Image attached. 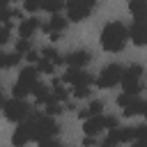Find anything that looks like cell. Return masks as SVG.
I'll return each instance as SVG.
<instances>
[{
	"label": "cell",
	"instance_id": "cell-1",
	"mask_svg": "<svg viewBox=\"0 0 147 147\" xmlns=\"http://www.w3.org/2000/svg\"><path fill=\"white\" fill-rule=\"evenodd\" d=\"M126 39H129V30L124 23L119 21H113L103 28L101 32V48L108 51V53H119L124 46H126Z\"/></svg>",
	"mask_w": 147,
	"mask_h": 147
},
{
	"label": "cell",
	"instance_id": "cell-2",
	"mask_svg": "<svg viewBox=\"0 0 147 147\" xmlns=\"http://www.w3.org/2000/svg\"><path fill=\"white\" fill-rule=\"evenodd\" d=\"M30 126H32V140L37 142H44V140H51L60 133V126L53 117L44 115V117H30Z\"/></svg>",
	"mask_w": 147,
	"mask_h": 147
},
{
	"label": "cell",
	"instance_id": "cell-3",
	"mask_svg": "<svg viewBox=\"0 0 147 147\" xmlns=\"http://www.w3.org/2000/svg\"><path fill=\"white\" fill-rule=\"evenodd\" d=\"M37 76H39V71H37L34 67H25V69L18 74V80L14 83L11 94H14L16 99H25L28 94H32V87L37 85Z\"/></svg>",
	"mask_w": 147,
	"mask_h": 147
},
{
	"label": "cell",
	"instance_id": "cell-4",
	"mask_svg": "<svg viewBox=\"0 0 147 147\" xmlns=\"http://www.w3.org/2000/svg\"><path fill=\"white\" fill-rule=\"evenodd\" d=\"M2 113H5V117H7L9 122L21 124V122H25V119L30 117V106L25 103V99H16V96H11L9 101H5Z\"/></svg>",
	"mask_w": 147,
	"mask_h": 147
},
{
	"label": "cell",
	"instance_id": "cell-5",
	"mask_svg": "<svg viewBox=\"0 0 147 147\" xmlns=\"http://www.w3.org/2000/svg\"><path fill=\"white\" fill-rule=\"evenodd\" d=\"M64 7H67V21L78 23V21H85L94 11L96 0H67Z\"/></svg>",
	"mask_w": 147,
	"mask_h": 147
},
{
	"label": "cell",
	"instance_id": "cell-6",
	"mask_svg": "<svg viewBox=\"0 0 147 147\" xmlns=\"http://www.w3.org/2000/svg\"><path fill=\"white\" fill-rule=\"evenodd\" d=\"M140 76H142V67L140 64H131L129 69H124V74H122V87H124V92L138 96V92H142Z\"/></svg>",
	"mask_w": 147,
	"mask_h": 147
},
{
	"label": "cell",
	"instance_id": "cell-7",
	"mask_svg": "<svg viewBox=\"0 0 147 147\" xmlns=\"http://www.w3.org/2000/svg\"><path fill=\"white\" fill-rule=\"evenodd\" d=\"M122 74H124V69H122L119 64H108V67H103L101 74H99V78H96V87H101V90L115 87L117 83H122Z\"/></svg>",
	"mask_w": 147,
	"mask_h": 147
},
{
	"label": "cell",
	"instance_id": "cell-8",
	"mask_svg": "<svg viewBox=\"0 0 147 147\" xmlns=\"http://www.w3.org/2000/svg\"><path fill=\"white\" fill-rule=\"evenodd\" d=\"M117 103L124 108L122 113H124L126 117L140 115V113H142V108H145V101H142L140 96H136V94H129V92H122V94L117 96Z\"/></svg>",
	"mask_w": 147,
	"mask_h": 147
},
{
	"label": "cell",
	"instance_id": "cell-9",
	"mask_svg": "<svg viewBox=\"0 0 147 147\" xmlns=\"http://www.w3.org/2000/svg\"><path fill=\"white\" fill-rule=\"evenodd\" d=\"M62 80L69 83V85H74V87H80V85H90V83H92V74H87L85 69H74V67H69V69L62 74Z\"/></svg>",
	"mask_w": 147,
	"mask_h": 147
},
{
	"label": "cell",
	"instance_id": "cell-10",
	"mask_svg": "<svg viewBox=\"0 0 147 147\" xmlns=\"http://www.w3.org/2000/svg\"><path fill=\"white\" fill-rule=\"evenodd\" d=\"M30 140H32V126H30V119H25V122H21L18 129L14 131L11 145H14V147H25Z\"/></svg>",
	"mask_w": 147,
	"mask_h": 147
},
{
	"label": "cell",
	"instance_id": "cell-11",
	"mask_svg": "<svg viewBox=\"0 0 147 147\" xmlns=\"http://www.w3.org/2000/svg\"><path fill=\"white\" fill-rule=\"evenodd\" d=\"M129 39L136 46H147V21H136L129 28Z\"/></svg>",
	"mask_w": 147,
	"mask_h": 147
},
{
	"label": "cell",
	"instance_id": "cell-12",
	"mask_svg": "<svg viewBox=\"0 0 147 147\" xmlns=\"http://www.w3.org/2000/svg\"><path fill=\"white\" fill-rule=\"evenodd\" d=\"M92 60V53L90 51H71L69 55H64V64H69V67H74V69H83L87 62Z\"/></svg>",
	"mask_w": 147,
	"mask_h": 147
},
{
	"label": "cell",
	"instance_id": "cell-13",
	"mask_svg": "<svg viewBox=\"0 0 147 147\" xmlns=\"http://www.w3.org/2000/svg\"><path fill=\"white\" fill-rule=\"evenodd\" d=\"M101 129H106V115H94V117L83 122V131L87 136H96Z\"/></svg>",
	"mask_w": 147,
	"mask_h": 147
},
{
	"label": "cell",
	"instance_id": "cell-14",
	"mask_svg": "<svg viewBox=\"0 0 147 147\" xmlns=\"http://www.w3.org/2000/svg\"><path fill=\"white\" fill-rule=\"evenodd\" d=\"M37 28H41V23H39L37 16H34V18H23V21L18 23V34H21V39H30Z\"/></svg>",
	"mask_w": 147,
	"mask_h": 147
},
{
	"label": "cell",
	"instance_id": "cell-15",
	"mask_svg": "<svg viewBox=\"0 0 147 147\" xmlns=\"http://www.w3.org/2000/svg\"><path fill=\"white\" fill-rule=\"evenodd\" d=\"M129 11L136 21H147V0H129Z\"/></svg>",
	"mask_w": 147,
	"mask_h": 147
},
{
	"label": "cell",
	"instance_id": "cell-16",
	"mask_svg": "<svg viewBox=\"0 0 147 147\" xmlns=\"http://www.w3.org/2000/svg\"><path fill=\"white\" fill-rule=\"evenodd\" d=\"M64 28H67V18H64V16H60V14H53V18H51L46 25H41V30H44V32H48V34H53V32H57V34H60Z\"/></svg>",
	"mask_w": 147,
	"mask_h": 147
},
{
	"label": "cell",
	"instance_id": "cell-17",
	"mask_svg": "<svg viewBox=\"0 0 147 147\" xmlns=\"http://www.w3.org/2000/svg\"><path fill=\"white\" fill-rule=\"evenodd\" d=\"M41 60H48V62H53L55 67H60V64H64V57L53 48V46H46V48H41Z\"/></svg>",
	"mask_w": 147,
	"mask_h": 147
},
{
	"label": "cell",
	"instance_id": "cell-18",
	"mask_svg": "<svg viewBox=\"0 0 147 147\" xmlns=\"http://www.w3.org/2000/svg\"><path fill=\"white\" fill-rule=\"evenodd\" d=\"M32 94H34L37 103H48V101L53 99V94L48 92V87H46V85H41V83H37V85L32 87Z\"/></svg>",
	"mask_w": 147,
	"mask_h": 147
},
{
	"label": "cell",
	"instance_id": "cell-19",
	"mask_svg": "<svg viewBox=\"0 0 147 147\" xmlns=\"http://www.w3.org/2000/svg\"><path fill=\"white\" fill-rule=\"evenodd\" d=\"M48 117H57V115H62L64 110H62V106H60V101H55V99H51L48 103H46V110H44Z\"/></svg>",
	"mask_w": 147,
	"mask_h": 147
},
{
	"label": "cell",
	"instance_id": "cell-20",
	"mask_svg": "<svg viewBox=\"0 0 147 147\" xmlns=\"http://www.w3.org/2000/svg\"><path fill=\"white\" fill-rule=\"evenodd\" d=\"M51 94H53V99H55V101H64L69 92H67V87H64V85H60L57 80H53V92H51Z\"/></svg>",
	"mask_w": 147,
	"mask_h": 147
},
{
	"label": "cell",
	"instance_id": "cell-21",
	"mask_svg": "<svg viewBox=\"0 0 147 147\" xmlns=\"http://www.w3.org/2000/svg\"><path fill=\"white\" fill-rule=\"evenodd\" d=\"M64 5H67L64 0H44V9H46L48 14H57Z\"/></svg>",
	"mask_w": 147,
	"mask_h": 147
},
{
	"label": "cell",
	"instance_id": "cell-22",
	"mask_svg": "<svg viewBox=\"0 0 147 147\" xmlns=\"http://www.w3.org/2000/svg\"><path fill=\"white\" fill-rule=\"evenodd\" d=\"M23 9L30 14H37L39 9H44V0H23Z\"/></svg>",
	"mask_w": 147,
	"mask_h": 147
},
{
	"label": "cell",
	"instance_id": "cell-23",
	"mask_svg": "<svg viewBox=\"0 0 147 147\" xmlns=\"http://www.w3.org/2000/svg\"><path fill=\"white\" fill-rule=\"evenodd\" d=\"M37 71H39V74H53V71H55V64L48 62V60H39V62H37Z\"/></svg>",
	"mask_w": 147,
	"mask_h": 147
},
{
	"label": "cell",
	"instance_id": "cell-24",
	"mask_svg": "<svg viewBox=\"0 0 147 147\" xmlns=\"http://www.w3.org/2000/svg\"><path fill=\"white\" fill-rule=\"evenodd\" d=\"M30 51H32V44H30V39H18V41H16V53L25 55V53H30Z\"/></svg>",
	"mask_w": 147,
	"mask_h": 147
},
{
	"label": "cell",
	"instance_id": "cell-25",
	"mask_svg": "<svg viewBox=\"0 0 147 147\" xmlns=\"http://www.w3.org/2000/svg\"><path fill=\"white\" fill-rule=\"evenodd\" d=\"M71 92H74V99H85V96H90V94H92L90 85H80V87H74Z\"/></svg>",
	"mask_w": 147,
	"mask_h": 147
},
{
	"label": "cell",
	"instance_id": "cell-26",
	"mask_svg": "<svg viewBox=\"0 0 147 147\" xmlns=\"http://www.w3.org/2000/svg\"><path fill=\"white\" fill-rule=\"evenodd\" d=\"M87 110H90V117L101 115V110H103V101H92V103L87 106Z\"/></svg>",
	"mask_w": 147,
	"mask_h": 147
},
{
	"label": "cell",
	"instance_id": "cell-27",
	"mask_svg": "<svg viewBox=\"0 0 147 147\" xmlns=\"http://www.w3.org/2000/svg\"><path fill=\"white\" fill-rule=\"evenodd\" d=\"M21 57H23V55L16 53V51H14V53H7V69H9V67H16V64L21 62Z\"/></svg>",
	"mask_w": 147,
	"mask_h": 147
},
{
	"label": "cell",
	"instance_id": "cell-28",
	"mask_svg": "<svg viewBox=\"0 0 147 147\" xmlns=\"http://www.w3.org/2000/svg\"><path fill=\"white\" fill-rule=\"evenodd\" d=\"M136 140L147 142V126H136Z\"/></svg>",
	"mask_w": 147,
	"mask_h": 147
},
{
	"label": "cell",
	"instance_id": "cell-29",
	"mask_svg": "<svg viewBox=\"0 0 147 147\" xmlns=\"http://www.w3.org/2000/svg\"><path fill=\"white\" fill-rule=\"evenodd\" d=\"M11 18V9H7V5H0V23Z\"/></svg>",
	"mask_w": 147,
	"mask_h": 147
},
{
	"label": "cell",
	"instance_id": "cell-30",
	"mask_svg": "<svg viewBox=\"0 0 147 147\" xmlns=\"http://www.w3.org/2000/svg\"><path fill=\"white\" fill-rule=\"evenodd\" d=\"M23 57H25V60H28V62H39V60H41V55H37V51H34V48H32V51H30V53H25V55H23Z\"/></svg>",
	"mask_w": 147,
	"mask_h": 147
},
{
	"label": "cell",
	"instance_id": "cell-31",
	"mask_svg": "<svg viewBox=\"0 0 147 147\" xmlns=\"http://www.w3.org/2000/svg\"><path fill=\"white\" fill-rule=\"evenodd\" d=\"M106 129H117V117L108 115V117H106Z\"/></svg>",
	"mask_w": 147,
	"mask_h": 147
},
{
	"label": "cell",
	"instance_id": "cell-32",
	"mask_svg": "<svg viewBox=\"0 0 147 147\" xmlns=\"http://www.w3.org/2000/svg\"><path fill=\"white\" fill-rule=\"evenodd\" d=\"M7 39H9V30L2 25V28H0V46H2V44H7Z\"/></svg>",
	"mask_w": 147,
	"mask_h": 147
},
{
	"label": "cell",
	"instance_id": "cell-33",
	"mask_svg": "<svg viewBox=\"0 0 147 147\" xmlns=\"http://www.w3.org/2000/svg\"><path fill=\"white\" fill-rule=\"evenodd\" d=\"M94 145H96V138H94V136H85L83 147H94Z\"/></svg>",
	"mask_w": 147,
	"mask_h": 147
},
{
	"label": "cell",
	"instance_id": "cell-34",
	"mask_svg": "<svg viewBox=\"0 0 147 147\" xmlns=\"http://www.w3.org/2000/svg\"><path fill=\"white\" fill-rule=\"evenodd\" d=\"M39 147H62V145H60L57 140H53V138H51V140H44V142H39Z\"/></svg>",
	"mask_w": 147,
	"mask_h": 147
},
{
	"label": "cell",
	"instance_id": "cell-35",
	"mask_svg": "<svg viewBox=\"0 0 147 147\" xmlns=\"http://www.w3.org/2000/svg\"><path fill=\"white\" fill-rule=\"evenodd\" d=\"M0 69H7V53L0 51Z\"/></svg>",
	"mask_w": 147,
	"mask_h": 147
},
{
	"label": "cell",
	"instance_id": "cell-36",
	"mask_svg": "<svg viewBox=\"0 0 147 147\" xmlns=\"http://www.w3.org/2000/svg\"><path fill=\"white\" fill-rule=\"evenodd\" d=\"M131 147H147V142H142V140H133Z\"/></svg>",
	"mask_w": 147,
	"mask_h": 147
},
{
	"label": "cell",
	"instance_id": "cell-37",
	"mask_svg": "<svg viewBox=\"0 0 147 147\" xmlns=\"http://www.w3.org/2000/svg\"><path fill=\"white\" fill-rule=\"evenodd\" d=\"M5 106V101H2V87H0V108Z\"/></svg>",
	"mask_w": 147,
	"mask_h": 147
},
{
	"label": "cell",
	"instance_id": "cell-38",
	"mask_svg": "<svg viewBox=\"0 0 147 147\" xmlns=\"http://www.w3.org/2000/svg\"><path fill=\"white\" fill-rule=\"evenodd\" d=\"M142 115L147 117V101H145V108H142Z\"/></svg>",
	"mask_w": 147,
	"mask_h": 147
},
{
	"label": "cell",
	"instance_id": "cell-39",
	"mask_svg": "<svg viewBox=\"0 0 147 147\" xmlns=\"http://www.w3.org/2000/svg\"><path fill=\"white\" fill-rule=\"evenodd\" d=\"M7 2H11V0H0V5H7Z\"/></svg>",
	"mask_w": 147,
	"mask_h": 147
},
{
	"label": "cell",
	"instance_id": "cell-40",
	"mask_svg": "<svg viewBox=\"0 0 147 147\" xmlns=\"http://www.w3.org/2000/svg\"><path fill=\"white\" fill-rule=\"evenodd\" d=\"M101 147H106V145H101Z\"/></svg>",
	"mask_w": 147,
	"mask_h": 147
}]
</instances>
